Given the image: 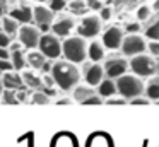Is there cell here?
Wrapping results in <instances>:
<instances>
[{"instance_id":"obj_36","label":"cell","mask_w":159,"mask_h":147,"mask_svg":"<svg viewBox=\"0 0 159 147\" xmlns=\"http://www.w3.org/2000/svg\"><path fill=\"white\" fill-rule=\"evenodd\" d=\"M139 31H140V22H128L123 33H139Z\"/></svg>"},{"instance_id":"obj_39","label":"cell","mask_w":159,"mask_h":147,"mask_svg":"<svg viewBox=\"0 0 159 147\" xmlns=\"http://www.w3.org/2000/svg\"><path fill=\"white\" fill-rule=\"evenodd\" d=\"M104 104H125V98H108V101H103Z\"/></svg>"},{"instance_id":"obj_31","label":"cell","mask_w":159,"mask_h":147,"mask_svg":"<svg viewBox=\"0 0 159 147\" xmlns=\"http://www.w3.org/2000/svg\"><path fill=\"white\" fill-rule=\"evenodd\" d=\"M14 92L16 91H12V89H5V92H4V103H9V104L17 103V96H16Z\"/></svg>"},{"instance_id":"obj_30","label":"cell","mask_w":159,"mask_h":147,"mask_svg":"<svg viewBox=\"0 0 159 147\" xmlns=\"http://www.w3.org/2000/svg\"><path fill=\"white\" fill-rule=\"evenodd\" d=\"M147 50L151 57H159V39H151L147 43Z\"/></svg>"},{"instance_id":"obj_10","label":"cell","mask_w":159,"mask_h":147,"mask_svg":"<svg viewBox=\"0 0 159 147\" xmlns=\"http://www.w3.org/2000/svg\"><path fill=\"white\" fill-rule=\"evenodd\" d=\"M123 29L120 26H111L108 27L103 33V46L108 48V50H118L121 44V39H123Z\"/></svg>"},{"instance_id":"obj_24","label":"cell","mask_w":159,"mask_h":147,"mask_svg":"<svg viewBox=\"0 0 159 147\" xmlns=\"http://www.w3.org/2000/svg\"><path fill=\"white\" fill-rule=\"evenodd\" d=\"M69 7H70V12L77 14V16H84L86 10H87V5H86L84 0H72V2L69 3Z\"/></svg>"},{"instance_id":"obj_7","label":"cell","mask_w":159,"mask_h":147,"mask_svg":"<svg viewBox=\"0 0 159 147\" xmlns=\"http://www.w3.org/2000/svg\"><path fill=\"white\" fill-rule=\"evenodd\" d=\"M101 27H103V22H101L99 16L91 14V16L82 17L79 27H77V33H79V36L86 38V39H93L101 33Z\"/></svg>"},{"instance_id":"obj_44","label":"cell","mask_w":159,"mask_h":147,"mask_svg":"<svg viewBox=\"0 0 159 147\" xmlns=\"http://www.w3.org/2000/svg\"><path fill=\"white\" fill-rule=\"evenodd\" d=\"M151 9H154L156 12H159V0H154V7H151Z\"/></svg>"},{"instance_id":"obj_8","label":"cell","mask_w":159,"mask_h":147,"mask_svg":"<svg viewBox=\"0 0 159 147\" xmlns=\"http://www.w3.org/2000/svg\"><path fill=\"white\" fill-rule=\"evenodd\" d=\"M17 34H19V43L24 48H29V50H34L38 46L39 36H41L38 27L31 26V24H22V26H19Z\"/></svg>"},{"instance_id":"obj_16","label":"cell","mask_w":159,"mask_h":147,"mask_svg":"<svg viewBox=\"0 0 159 147\" xmlns=\"http://www.w3.org/2000/svg\"><path fill=\"white\" fill-rule=\"evenodd\" d=\"M26 63H29L31 68H34V70H43V67L46 63V57L41 51L29 50V53L26 55Z\"/></svg>"},{"instance_id":"obj_5","label":"cell","mask_w":159,"mask_h":147,"mask_svg":"<svg viewBox=\"0 0 159 147\" xmlns=\"http://www.w3.org/2000/svg\"><path fill=\"white\" fill-rule=\"evenodd\" d=\"M38 51H41L46 58L50 60H57V58L62 55V41H60L58 36L55 34H41L39 36V41H38Z\"/></svg>"},{"instance_id":"obj_41","label":"cell","mask_w":159,"mask_h":147,"mask_svg":"<svg viewBox=\"0 0 159 147\" xmlns=\"http://www.w3.org/2000/svg\"><path fill=\"white\" fill-rule=\"evenodd\" d=\"M5 9H7V0H0V17L5 14Z\"/></svg>"},{"instance_id":"obj_34","label":"cell","mask_w":159,"mask_h":147,"mask_svg":"<svg viewBox=\"0 0 159 147\" xmlns=\"http://www.w3.org/2000/svg\"><path fill=\"white\" fill-rule=\"evenodd\" d=\"M111 14H113L111 7H101V9H99V19L101 21H110Z\"/></svg>"},{"instance_id":"obj_18","label":"cell","mask_w":159,"mask_h":147,"mask_svg":"<svg viewBox=\"0 0 159 147\" xmlns=\"http://www.w3.org/2000/svg\"><path fill=\"white\" fill-rule=\"evenodd\" d=\"M116 92V84H115V79H103V80L98 84V94L101 98H111V96Z\"/></svg>"},{"instance_id":"obj_38","label":"cell","mask_w":159,"mask_h":147,"mask_svg":"<svg viewBox=\"0 0 159 147\" xmlns=\"http://www.w3.org/2000/svg\"><path fill=\"white\" fill-rule=\"evenodd\" d=\"M11 44V36H9L7 33H4V31H0V46H7Z\"/></svg>"},{"instance_id":"obj_15","label":"cell","mask_w":159,"mask_h":147,"mask_svg":"<svg viewBox=\"0 0 159 147\" xmlns=\"http://www.w3.org/2000/svg\"><path fill=\"white\" fill-rule=\"evenodd\" d=\"M4 87L5 89H12V91H21L24 87V82H22L21 74H17V70H9L4 74Z\"/></svg>"},{"instance_id":"obj_20","label":"cell","mask_w":159,"mask_h":147,"mask_svg":"<svg viewBox=\"0 0 159 147\" xmlns=\"http://www.w3.org/2000/svg\"><path fill=\"white\" fill-rule=\"evenodd\" d=\"M9 60L12 62V67H14V70H22V68L26 67V55L22 53V48H17V50H12L11 51V58Z\"/></svg>"},{"instance_id":"obj_33","label":"cell","mask_w":159,"mask_h":147,"mask_svg":"<svg viewBox=\"0 0 159 147\" xmlns=\"http://www.w3.org/2000/svg\"><path fill=\"white\" fill-rule=\"evenodd\" d=\"M130 104L132 106H139V104L147 106V104H151V99H149V98H142V96H137V98H132L130 99Z\"/></svg>"},{"instance_id":"obj_26","label":"cell","mask_w":159,"mask_h":147,"mask_svg":"<svg viewBox=\"0 0 159 147\" xmlns=\"http://www.w3.org/2000/svg\"><path fill=\"white\" fill-rule=\"evenodd\" d=\"M87 147H111V145H110V140L104 135H94L93 139L89 140Z\"/></svg>"},{"instance_id":"obj_47","label":"cell","mask_w":159,"mask_h":147,"mask_svg":"<svg viewBox=\"0 0 159 147\" xmlns=\"http://www.w3.org/2000/svg\"><path fill=\"white\" fill-rule=\"evenodd\" d=\"M157 72H159V63H157Z\"/></svg>"},{"instance_id":"obj_46","label":"cell","mask_w":159,"mask_h":147,"mask_svg":"<svg viewBox=\"0 0 159 147\" xmlns=\"http://www.w3.org/2000/svg\"><path fill=\"white\" fill-rule=\"evenodd\" d=\"M0 26H2V17H0Z\"/></svg>"},{"instance_id":"obj_1","label":"cell","mask_w":159,"mask_h":147,"mask_svg":"<svg viewBox=\"0 0 159 147\" xmlns=\"http://www.w3.org/2000/svg\"><path fill=\"white\" fill-rule=\"evenodd\" d=\"M50 75L55 85H58L62 91H72L80 80V72L77 65L69 60H57L50 67Z\"/></svg>"},{"instance_id":"obj_9","label":"cell","mask_w":159,"mask_h":147,"mask_svg":"<svg viewBox=\"0 0 159 147\" xmlns=\"http://www.w3.org/2000/svg\"><path fill=\"white\" fill-rule=\"evenodd\" d=\"M53 16H55V12H52V10L45 5L33 7V21L38 24L39 33H48L50 31L52 22H53V19H55Z\"/></svg>"},{"instance_id":"obj_6","label":"cell","mask_w":159,"mask_h":147,"mask_svg":"<svg viewBox=\"0 0 159 147\" xmlns=\"http://www.w3.org/2000/svg\"><path fill=\"white\" fill-rule=\"evenodd\" d=\"M120 50L125 57H134V55H139V53H145L147 43H145V39L142 36L132 33V34H128V36H123Z\"/></svg>"},{"instance_id":"obj_17","label":"cell","mask_w":159,"mask_h":147,"mask_svg":"<svg viewBox=\"0 0 159 147\" xmlns=\"http://www.w3.org/2000/svg\"><path fill=\"white\" fill-rule=\"evenodd\" d=\"M106 48L103 46V43L99 41H91V44H87V57L91 62H101L104 58Z\"/></svg>"},{"instance_id":"obj_11","label":"cell","mask_w":159,"mask_h":147,"mask_svg":"<svg viewBox=\"0 0 159 147\" xmlns=\"http://www.w3.org/2000/svg\"><path fill=\"white\" fill-rule=\"evenodd\" d=\"M104 75L110 79H118L120 75L127 74L128 70V62L123 60V58L116 57V58H111V60L106 62V65H104Z\"/></svg>"},{"instance_id":"obj_3","label":"cell","mask_w":159,"mask_h":147,"mask_svg":"<svg viewBox=\"0 0 159 147\" xmlns=\"http://www.w3.org/2000/svg\"><path fill=\"white\" fill-rule=\"evenodd\" d=\"M115 84H116V92L125 99H132L142 96L144 92L145 84L142 82V77L135 74H123L118 79H115Z\"/></svg>"},{"instance_id":"obj_43","label":"cell","mask_w":159,"mask_h":147,"mask_svg":"<svg viewBox=\"0 0 159 147\" xmlns=\"http://www.w3.org/2000/svg\"><path fill=\"white\" fill-rule=\"evenodd\" d=\"M9 46H11V50H17V48H22V44L16 41V43H11V44H9Z\"/></svg>"},{"instance_id":"obj_22","label":"cell","mask_w":159,"mask_h":147,"mask_svg":"<svg viewBox=\"0 0 159 147\" xmlns=\"http://www.w3.org/2000/svg\"><path fill=\"white\" fill-rule=\"evenodd\" d=\"M145 94L151 101H157L159 99V79H152L147 82V85L144 87Z\"/></svg>"},{"instance_id":"obj_2","label":"cell","mask_w":159,"mask_h":147,"mask_svg":"<svg viewBox=\"0 0 159 147\" xmlns=\"http://www.w3.org/2000/svg\"><path fill=\"white\" fill-rule=\"evenodd\" d=\"M62 55L72 63H82L87 57V43L82 36H67L62 43Z\"/></svg>"},{"instance_id":"obj_4","label":"cell","mask_w":159,"mask_h":147,"mask_svg":"<svg viewBox=\"0 0 159 147\" xmlns=\"http://www.w3.org/2000/svg\"><path fill=\"white\" fill-rule=\"evenodd\" d=\"M128 68L139 77H151L157 72V63L151 55L139 53V55H134L132 60L128 62Z\"/></svg>"},{"instance_id":"obj_13","label":"cell","mask_w":159,"mask_h":147,"mask_svg":"<svg viewBox=\"0 0 159 147\" xmlns=\"http://www.w3.org/2000/svg\"><path fill=\"white\" fill-rule=\"evenodd\" d=\"M84 79H86L87 85L96 87V85L104 79V68H103V65H99V62H93V65H89V67L86 68Z\"/></svg>"},{"instance_id":"obj_25","label":"cell","mask_w":159,"mask_h":147,"mask_svg":"<svg viewBox=\"0 0 159 147\" xmlns=\"http://www.w3.org/2000/svg\"><path fill=\"white\" fill-rule=\"evenodd\" d=\"M145 38H147L149 41L159 39V19H156L151 26H147V29H145Z\"/></svg>"},{"instance_id":"obj_28","label":"cell","mask_w":159,"mask_h":147,"mask_svg":"<svg viewBox=\"0 0 159 147\" xmlns=\"http://www.w3.org/2000/svg\"><path fill=\"white\" fill-rule=\"evenodd\" d=\"M151 14H152V9L149 5H140L135 16H137L139 22H144V21H147L149 17H151Z\"/></svg>"},{"instance_id":"obj_27","label":"cell","mask_w":159,"mask_h":147,"mask_svg":"<svg viewBox=\"0 0 159 147\" xmlns=\"http://www.w3.org/2000/svg\"><path fill=\"white\" fill-rule=\"evenodd\" d=\"M33 103L34 104H48L50 103V96L46 94V92H43V91H36V92H33Z\"/></svg>"},{"instance_id":"obj_21","label":"cell","mask_w":159,"mask_h":147,"mask_svg":"<svg viewBox=\"0 0 159 147\" xmlns=\"http://www.w3.org/2000/svg\"><path fill=\"white\" fill-rule=\"evenodd\" d=\"M0 27H4V33H7L9 36H12V34L17 33L19 22L16 19H12L11 16H4V17H2V26H0Z\"/></svg>"},{"instance_id":"obj_12","label":"cell","mask_w":159,"mask_h":147,"mask_svg":"<svg viewBox=\"0 0 159 147\" xmlns=\"http://www.w3.org/2000/svg\"><path fill=\"white\" fill-rule=\"evenodd\" d=\"M74 27H75V21H74L72 17L65 16V17H60L58 21H53L50 29H52V33L55 34V36L67 38L70 33H72Z\"/></svg>"},{"instance_id":"obj_35","label":"cell","mask_w":159,"mask_h":147,"mask_svg":"<svg viewBox=\"0 0 159 147\" xmlns=\"http://www.w3.org/2000/svg\"><path fill=\"white\" fill-rule=\"evenodd\" d=\"M84 2H86L87 9H91V10H99L101 7H103V2H101V0H84Z\"/></svg>"},{"instance_id":"obj_23","label":"cell","mask_w":159,"mask_h":147,"mask_svg":"<svg viewBox=\"0 0 159 147\" xmlns=\"http://www.w3.org/2000/svg\"><path fill=\"white\" fill-rule=\"evenodd\" d=\"M91 94H94V91H93V87H86V85H79L77 84L75 87H74V99L75 101H79V103H82L86 98H89Z\"/></svg>"},{"instance_id":"obj_40","label":"cell","mask_w":159,"mask_h":147,"mask_svg":"<svg viewBox=\"0 0 159 147\" xmlns=\"http://www.w3.org/2000/svg\"><path fill=\"white\" fill-rule=\"evenodd\" d=\"M0 58H4V60L11 58V51H9L7 46H0Z\"/></svg>"},{"instance_id":"obj_48","label":"cell","mask_w":159,"mask_h":147,"mask_svg":"<svg viewBox=\"0 0 159 147\" xmlns=\"http://www.w3.org/2000/svg\"><path fill=\"white\" fill-rule=\"evenodd\" d=\"M156 103H157V104H159V99H157V101H156Z\"/></svg>"},{"instance_id":"obj_14","label":"cell","mask_w":159,"mask_h":147,"mask_svg":"<svg viewBox=\"0 0 159 147\" xmlns=\"http://www.w3.org/2000/svg\"><path fill=\"white\" fill-rule=\"evenodd\" d=\"M9 16L16 19L19 24H29L33 21V7L24 2L19 7H14V9L9 10Z\"/></svg>"},{"instance_id":"obj_42","label":"cell","mask_w":159,"mask_h":147,"mask_svg":"<svg viewBox=\"0 0 159 147\" xmlns=\"http://www.w3.org/2000/svg\"><path fill=\"white\" fill-rule=\"evenodd\" d=\"M57 103H58V104H70L72 99H70V98H62V99H58Z\"/></svg>"},{"instance_id":"obj_29","label":"cell","mask_w":159,"mask_h":147,"mask_svg":"<svg viewBox=\"0 0 159 147\" xmlns=\"http://www.w3.org/2000/svg\"><path fill=\"white\" fill-rule=\"evenodd\" d=\"M67 7V0H48V9L52 12H62Z\"/></svg>"},{"instance_id":"obj_45","label":"cell","mask_w":159,"mask_h":147,"mask_svg":"<svg viewBox=\"0 0 159 147\" xmlns=\"http://www.w3.org/2000/svg\"><path fill=\"white\" fill-rule=\"evenodd\" d=\"M33 2H38V3H46L48 0H33Z\"/></svg>"},{"instance_id":"obj_37","label":"cell","mask_w":159,"mask_h":147,"mask_svg":"<svg viewBox=\"0 0 159 147\" xmlns=\"http://www.w3.org/2000/svg\"><path fill=\"white\" fill-rule=\"evenodd\" d=\"M0 70H2V72L14 70V67H12V62H11V60H4V58H0Z\"/></svg>"},{"instance_id":"obj_19","label":"cell","mask_w":159,"mask_h":147,"mask_svg":"<svg viewBox=\"0 0 159 147\" xmlns=\"http://www.w3.org/2000/svg\"><path fill=\"white\" fill-rule=\"evenodd\" d=\"M21 77H22V82H24L26 87H34V89L43 87V80H41V77H39L36 72H33V70H24V72L21 74Z\"/></svg>"},{"instance_id":"obj_32","label":"cell","mask_w":159,"mask_h":147,"mask_svg":"<svg viewBox=\"0 0 159 147\" xmlns=\"http://www.w3.org/2000/svg\"><path fill=\"white\" fill-rule=\"evenodd\" d=\"M103 103V99H101L99 94H91L89 98H86L80 104H101Z\"/></svg>"}]
</instances>
